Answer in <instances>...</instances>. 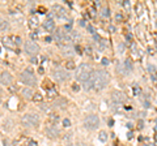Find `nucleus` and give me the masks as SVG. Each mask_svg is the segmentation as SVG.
Wrapping results in <instances>:
<instances>
[{
    "label": "nucleus",
    "instance_id": "32",
    "mask_svg": "<svg viewBox=\"0 0 157 146\" xmlns=\"http://www.w3.org/2000/svg\"><path fill=\"white\" fill-rule=\"evenodd\" d=\"M41 110H42V111H45V112H50V107H49V106L46 107V104H42L41 106Z\"/></svg>",
    "mask_w": 157,
    "mask_h": 146
},
{
    "label": "nucleus",
    "instance_id": "15",
    "mask_svg": "<svg viewBox=\"0 0 157 146\" xmlns=\"http://www.w3.org/2000/svg\"><path fill=\"white\" fill-rule=\"evenodd\" d=\"M80 34H78L77 32H71L69 33V42L71 43H77L78 41H80Z\"/></svg>",
    "mask_w": 157,
    "mask_h": 146
},
{
    "label": "nucleus",
    "instance_id": "19",
    "mask_svg": "<svg viewBox=\"0 0 157 146\" xmlns=\"http://www.w3.org/2000/svg\"><path fill=\"white\" fill-rule=\"evenodd\" d=\"M12 127H13V123L11 120H5V123H3V128H2V129L5 131V132H9L12 129Z\"/></svg>",
    "mask_w": 157,
    "mask_h": 146
},
{
    "label": "nucleus",
    "instance_id": "12",
    "mask_svg": "<svg viewBox=\"0 0 157 146\" xmlns=\"http://www.w3.org/2000/svg\"><path fill=\"white\" fill-rule=\"evenodd\" d=\"M52 106H54L55 108H65L68 106V100L63 98V97H58V98L54 100V104Z\"/></svg>",
    "mask_w": 157,
    "mask_h": 146
},
{
    "label": "nucleus",
    "instance_id": "17",
    "mask_svg": "<svg viewBox=\"0 0 157 146\" xmlns=\"http://www.w3.org/2000/svg\"><path fill=\"white\" fill-rule=\"evenodd\" d=\"M60 120V117H59V115L58 114H54V112H51L50 115H49V121L52 124V125H55L56 123H58Z\"/></svg>",
    "mask_w": 157,
    "mask_h": 146
},
{
    "label": "nucleus",
    "instance_id": "10",
    "mask_svg": "<svg viewBox=\"0 0 157 146\" xmlns=\"http://www.w3.org/2000/svg\"><path fill=\"white\" fill-rule=\"evenodd\" d=\"M111 99L114 103L117 104H120V103H123V102L126 100V95L123 94V93H120V91H113V94H111Z\"/></svg>",
    "mask_w": 157,
    "mask_h": 146
},
{
    "label": "nucleus",
    "instance_id": "41",
    "mask_svg": "<svg viewBox=\"0 0 157 146\" xmlns=\"http://www.w3.org/2000/svg\"><path fill=\"white\" fill-rule=\"evenodd\" d=\"M122 19H123V17H122V15H119V13H118V15H117V20H122Z\"/></svg>",
    "mask_w": 157,
    "mask_h": 146
},
{
    "label": "nucleus",
    "instance_id": "22",
    "mask_svg": "<svg viewBox=\"0 0 157 146\" xmlns=\"http://www.w3.org/2000/svg\"><path fill=\"white\" fill-rule=\"evenodd\" d=\"M98 138L102 141V142H106L107 141V133L105 131H101L99 132V134H98Z\"/></svg>",
    "mask_w": 157,
    "mask_h": 146
},
{
    "label": "nucleus",
    "instance_id": "36",
    "mask_svg": "<svg viewBox=\"0 0 157 146\" xmlns=\"http://www.w3.org/2000/svg\"><path fill=\"white\" fill-rule=\"evenodd\" d=\"M78 89H80V86L77 85V83H73V86H72V90H75V91H77Z\"/></svg>",
    "mask_w": 157,
    "mask_h": 146
},
{
    "label": "nucleus",
    "instance_id": "1",
    "mask_svg": "<svg viewBox=\"0 0 157 146\" xmlns=\"http://www.w3.org/2000/svg\"><path fill=\"white\" fill-rule=\"evenodd\" d=\"M92 82H93V89L96 90H103L105 87L107 86L109 83V73L106 70H102V69H97V70H93L92 73Z\"/></svg>",
    "mask_w": 157,
    "mask_h": 146
},
{
    "label": "nucleus",
    "instance_id": "9",
    "mask_svg": "<svg viewBox=\"0 0 157 146\" xmlns=\"http://www.w3.org/2000/svg\"><path fill=\"white\" fill-rule=\"evenodd\" d=\"M45 133H46V136L49 137V138H56V137H59L60 132H59V129L55 125H52V124H51V125L46 127Z\"/></svg>",
    "mask_w": 157,
    "mask_h": 146
},
{
    "label": "nucleus",
    "instance_id": "47",
    "mask_svg": "<svg viewBox=\"0 0 157 146\" xmlns=\"http://www.w3.org/2000/svg\"><path fill=\"white\" fill-rule=\"evenodd\" d=\"M127 137H128V138L131 140V138H132V133H128V134H127Z\"/></svg>",
    "mask_w": 157,
    "mask_h": 146
},
{
    "label": "nucleus",
    "instance_id": "5",
    "mask_svg": "<svg viewBox=\"0 0 157 146\" xmlns=\"http://www.w3.org/2000/svg\"><path fill=\"white\" fill-rule=\"evenodd\" d=\"M84 127L88 131H96L99 127V117L94 114L86 115L84 117Z\"/></svg>",
    "mask_w": 157,
    "mask_h": 146
},
{
    "label": "nucleus",
    "instance_id": "38",
    "mask_svg": "<svg viewBox=\"0 0 157 146\" xmlns=\"http://www.w3.org/2000/svg\"><path fill=\"white\" fill-rule=\"evenodd\" d=\"M148 69H149V72H155V67H153V65H149V67H148Z\"/></svg>",
    "mask_w": 157,
    "mask_h": 146
},
{
    "label": "nucleus",
    "instance_id": "14",
    "mask_svg": "<svg viewBox=\"0 0 157 146\" xmlns=\"http://www.w3.org/2000/svg\"><path fill=\"white\" fill-rule=\"evenodd\" d=\"M43 28H45L47 32H52V30L55 29V22L52 20H49V19H46V21L43 22Z\"/></svg>",
    "mask_w": 157,
    "mask_h": 146
},
{
    "label": "nucleus",
    "instance_id": "43",
    "mask_svg": "<svg viewBox=\"0 0 157 146\" xmlns=\"http://www.w3.org/2000/svg\"><path fill=\"white\" fill-rule=\"evenodd\" d=\"M32 38L33 39H38V35L37 34H32Z\"/></svg>",
    "mask_w": 157,
    "mask_h": 146
},
{
    "label": "nucleus",
    "instance_id": "2",
    "mask_svg": "<svg viewBox=\"0 0 157 146\" xmlns=\"http://www.w3.org/2000/svg\"><path fill=\"white\" fill-rule=\"evenodd\" d=\"M92 73H93V69L88 63H82L78 65V68L76 69V80L80 81L81 83H84L85 81H88L92 77Z\"/></svg>",
    "mask_w": 157,
    "mask_h": 146
},
{
    "label": "nucleus",
    "instance_id": "48",
    "mask_svg": "<svg viewBox=\"0 0 157 146\" xmlns=\"http://www.w3.org/2000/svg\"><path fill=\"white\" fill-rule=\"evenodd\" d=\"M155 131H156V132H157V125H156V127H155Z\"/></svg>",
    "mask_w": 157,
    "mask_h": 146
},
{
    "label": "nucleus",
    "instance_id": "45",
    "mask_svg": "<svg viewBox=\"0 0 157 146\" xmlns=\"http://www.w3.org/2000/svg\"><path fill=\"white\" fill-rule=\"evenodd\" d=\"M76 146H85V145H84V142H77Z\"/></svg>",
    "mask_w": 157,
    "mask_h": 146
},
{
    "label": "nucleus",
    "instance_id": "7",
    "mask_svg": "<svg viewBox=\"0 0 157 146\" xmlns=\"http://www.w3.org/2000/svg\"><path fill=\"white\" fill-rule=\"evenodd\" d=\"M54 78L58 82H64L65 80L69 78V73L63 68H55L54 69Z\"/></svg>",
    "mask_w": 157,
    "mask_h": 146
},
{
    "label": "nucleus",
    "instance_id": "29",
    "mask_svg": "<svg viewBox=\"0 0 157 146\" xmlns=\"http://www.w3.org/2000/svg\"><path fill=\"white\" fill-rule=\"evenodd\" d=\"M63 127H65V128L71 127V120H69V119H64L63 120Z\"/></svg>",
    "mask_w": 157,
    "mask_h": 146
},
{
    "label": "nucleus",
    "instance_id": "3",
    "mask_svg": "<svg viewBox=\"0 0 157 146\" xmlns=\"http://www.w3.org/2000/svg\"><path fill=\"white\" fill-rule=\"evenodd\" d=\"M20 80L29 87L37 86V78H36V76H34V73L32 72V69H30V68L24 70V72L20 74Z\"/></svg>",
    "mask_w": 157,
    "mask_h": 146
},
{
    "label": "nucleus",
    "instance_id": "33",
    "mask_svg": "<svg viewBox=\"0 0 157 146\" xmlns=\"http://www.w3.org/2000/svg\"><path fill=\"white\" fill-rule=\"evenodd\" d=\"M3 146H12V145L7 138H3Z\"/></svg>",
    "mask_w": 157,
    "mask_h": 146
},
{
    "label": "nucleus",
    "instance_id": "23",
    "mask_svg": "<svg viewBox=\"0 0 157 146\" xmlns=\"http://www.w3.org/2000/svg\"><path fill=\"white\" fill-rule=\"evenodd\" d=\"M65 68L67 69H75V63H73L72 60H68L67 63H65Z\"/></svg>",
    "mask_w": 157,
    "mask_h": 146
},
{
    "label": "nucleus",
    "instance_id": "39",
    "mask_svg": "<svg viewBox=\"0 0 157 146\" xmlns=\"http://www.w3.org/2000/svg\"><path fill=\"white\" fill-rule=\"evenodd\" d=\"M122 4H123V5H124L126 8H128V7H130V3H128V2H123Z\"/></svg>",
    "mask_w": 157,
    "mask_h": 146
},
{
    "label": "nucleus",
    "instance_id": "35",
    "mask_svg": "<svg viewBox=\"0 0 157 146\" xmlns=\"http://www.w3.org/2000/svg\"><path fill=\"white\" fill-rule=\"evenodd\" d=\"M118 50H119L120 52L124 50V45H123V43H119V45H118Z\"/></svg>",
    "mask_w": 157,
    "mask_h": 146
},
{
    "label": "nucleus",
    "instance_id": "40",
    "mask_svg": "<svg viewBox=\"0 0 157 146\" xmlns=\"http://www.w3.org/2000/svg\"><path fill=\"white\" fill-rule=\"evenodd\" d=\"M29 146H37V142H34V141H30V142H29Z\"/></svg>",
    "mask_w": 157,
    "mask_h": 146
},
{
    "label": "nucleus",
    "instance_id": "21",
    "mask_svg": "<svg viewBox=\"0 0 157 146\" xmlns=\"http://www.w3.org/2000/svg\"><path fill=\"white\" fill-rule=\"evenodd\" d=\"M82 87H84V90H90L93 89V82H92V80H88V81H85L84 83H82Z\"/></svg>",
    "mask_w": 157,
    "mask_h": 146
},
{
    "label": "nucleus",
    "instance_id": "44",
    "mask_svg": "<svg viewBox=\"0 0 157 146\" xmlns=\"http://www.w3.org/2000/svg\"><path fill=\"white\" fill-rule=\"evenodd\" d=\"M51 41H52L51 37H46V42H51Z\"/></svg>",
    "mask_w": 157,
    "mask_h": 146
},
{
    "label": "nucleus",
    "instance_id": "37",
    "mask_svg": "<svg viewBox=\"0 0 157 146\" xmlns=\"http://www.w3.org/2000/svg\"><path fill=\"white\" fill-rule=\"evenodd\" d=\"M65 29H67L68 32H69V30L72 29V24H68V25H65Z\"/></svg>",
    "mask_w": 157,
    "mask_h": 146
},
{
    "label": "nucleus",
    "instance_id": "42",
    "mask_svg": "<svg viewBox=\"0 0 157 146\" xmlns=\"http://www.w3.org/2000/svg\"><path fill=\"white\" fill-rule=\"evenodd\" d=\"M144 107L148 108V107H149V103H148V102H144Z\"/></svg>",
    "mask_w": 157,
    "mask_h": 146
},
{
    "label": "nucleus",
    "instance_id": "31",
    "mask_svg": "<svg viewBox=\"0 0 157 146\" xmlns=\"http://www.w3.org/2000/svg\"><path fill=\"white\" fill-rule=\"evenodd\" d=\"M86 29H88V32H89L90 34H96V29H94L92 25H88V26H86Z\"/></svg>",
    "mask_w": 157,
    "mask_h": 146
},
{
    "label": "nucleus",
    "instance_id": "34",
    "mask_svg": "<svg viewBox=\"0 0 157 146\" xmlns=\"http://www.w3.org/2000/svg\"><path fill=\"white\" fill-rule=\"evenodd\" d=\"M101 63H102V65H109L110 61H109V59H106V57H103V59L101 60Z\"/></svg>",
    "mask_w": 157,
    "mask_h": 146
},
{
    "label": "nucleus",
    "instance_id": "16",
    "mask_svg": "<svg viewBox=\"0 0 157 146\" xmlns=\"http://www.w3.org/2000/svg\"><path fill=\"white\" fill-rule=\"evenodd\" d=\"M21 94H23L26 99H29V98H33V91H32V89L30 87H24L23 90H21Z\"/></svg>",
    "mask_w": 157,
    "mask_h": 146
},
{
    "label": "nucleus",
    "instance_id": "30",
    "mask_svg": "<svg viewBox=\"0 0 157 146\" xmlns=\"http://www.w3.org/2000/svg\"><path fill=\"white\" fill-rule=\"evenodd\" d=\"M151 77H152V81H153V83H155L156 87H157V73H152Z\"/></svg>",
    "mask_w": 157,
    "mask_h": 146
},
{
    "label": "nucleus",
    "instance_id": "6",
    "mask_svg": "<svg viewBox=\"0 0 157 146\" xmlns=\"http://www.w3.org/2000/svg\"><path fill=\"white\" fill-rule=\"evenodd\" d=\"M24 48H25V52H26V54L30 55V56H34V55H37L38 52H39V46L37 45V43L32 42V41L25 42Z\"/></svg>",
    "mask_w": 157,
    "mask_h": 146
},
{
    "label": "nucleus",
    "instance_id": "4",
    "mask_svg": "<svg viewBox=\"0 0 157 146\" xmlns=\"http://www.w3.org/2000/svg\"><path fill=\"white\" fill-rule=\"evenodd\" d=\"M21 124H23L24 127H28V128L38 127L39 117L36 114H25L24 116H21Z\"/></svg>",
    "mask_w": 157,
    "mask_h": 146
},
{
    "label": "nucleus",
    "instance_id": "26",
    "mask_svg": "<svg viewBox=\"0 0 157 146\" xmlns=\"http://www.w3.org/2000/svg\"><path fill=\"white\" fill-rule=\"evenodd\" d=\"M33 100L34 102H42V95L38 94V93H37V94H34L33 95Z\"/></svg>",
    "mask_w": 157,
    "mask_h": 146
},
{
    "label": "nucleus",
    "instance_id": "24",
    "mask_svg": "<svg viewBox=\"0 0 157 146\" xmlns=\"http://www.w3.org/2000/svg\"><path fill=\"white\" fill-rule=\"evenodd\" d=\"M0 29H2V32H3V33L8 29V22H7L5 20H2V26H0Z\"/></svg>",
    "mask_w": 157,
    "mask_h": 146
},
{
    "label": "nucleus",
    "instance_id": "11",
    "mask_svg": "<svg viewBox=\"0 0 157 146\" xmlns=\"http://www.w3.org/2000/svg\"><path fill=\"white\" fill-rule=\"evenodd\" d=\"M0 82H2V85H4V86L11 85L12 76L9 74V72H2V74H0Z\"/></svg>",
    "mask_w": 157,
    "mask_h": 146
},
{
    "label": "nucleus",
    "instance_id": "27",
    "mask_svg": "<svg viewBox=\"0 0 157 146\" xmlns=\"http://www.w3.org/2000/svg\"><path fill=\"white\" fill-rule=\"evenodd\" d=\"M134 94H135V95H140V94H141V90H140V87H139L138 85L134 86Z\"/></svg>",
    "mask_w": 157,
    "mask_h": 146
},
{
    "label": "nucleus",
    "instance_id": "8",
    "mask_svg": "<svg viewBox=\"0 0 157 146\" xmlns=\"http://www.w3.org/2000/svg\"><path fill=\"white\" fill-rule=\"evenodd\" d=\"M52 11L55 12V15L58 16L59 19H65V17L68 16V11L62 5H58V4H54V5H52Z\"/></svg>",
    "mask_w": 157,
    "mask_h": 146
},
{
    "label": "nucleus",
    "instance_id": "18",
    "mask_svg": "<svg viewBox=\"0 0 157 146\" xmlns=\"http://www.w3.org/2000/svg\"><path fill=\"white\" fill-rule=\"evenodd\" d=\"M38 24H39V21H38V19H37V17H30V20H29V26H30V28H32V29H36L37 28V26H38Z\"/></svg>",
    "mask_w": 157,
    "mask_h": 146
},
{
    "label": "nucleus",
    "instance_id": "28",
    "mask_svg": "<svg viewBox=\"0 0 157 146\" xmlns=\"http://www.w3.org/2000/svg\"><path fill=\"white\" fill-rule=\"evenodd\" d=\"M13 41H15L16 46H20L21 43H23V41H21V38H20V37H13Z\"/></svg>",
    "mask_w": 157,
    "mask_h": 146
},
{
    "label": "nucleus",
    "instance_id": "25",
    "mask_svg": "<svg viewBox=\"0 0 157 146\" xmlns=\"http://www.w3.org/2000/svg\"><path fill=\"white\" fill-rule=\"evenodd\" d=\"M101 15L103 17H109V16H110V9H109V8H103L102 12H101Z\"/></svg>",
    "mask_w": 157,
    "mask_h": 146
},
{
    "label": "nucleus",
    "instance_id": "46",
    "mask_svg": "<svg viewBox=\"0 0 157 146\" xmlns=\"http://www.w3.org/2000/svg\"><path fill=\"white\" fill-rule=\"evenodd\" d=\"M114 124V120H109V125H113Z\"/></svg>",
    "mask_w": 157,
    "mask_h": 146
},
{
    "label": "nucleus",
    "instance_id": "20",
    "mask_svg": "<svg viewBox=\"0 0 157 146\" xmlns=\"http://www.w3.org/2000/svg\"><path fill=\"white\" fill-rule=\"evenodd\" d=\"M124 68H126V70L130 73L131 70H132V60L130 59V57H127L126 59V61H124Z\"/></svg>",
    "mask_w": 157,
    "mask_h": 146
},
{
    "label": "nucleus",
    "instance_id": "13",
    "mask_svg": "<svg viewBox=\"0 0 157 146\" xmlns=\"http://www.w3.org/2000/svg\"><path fill=\"white\" fill-rule=\"evenodd\" d=\"M60 50H62L63 55H65V56L73 55V48H72V46H69V45H62L60 46Z\"/></svg>",
    "mask_w": 157,
    "mask_h": 146
}]
</instances>
